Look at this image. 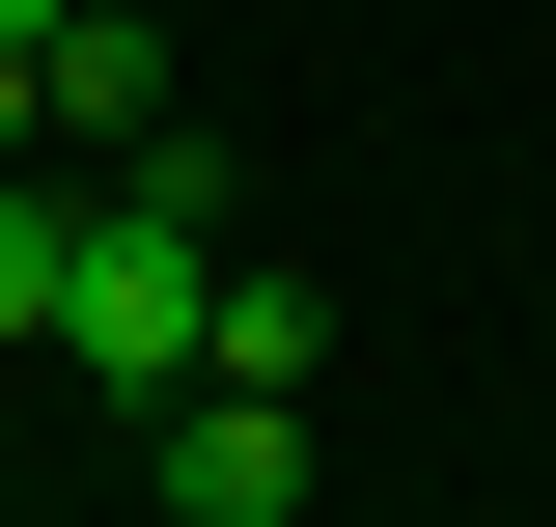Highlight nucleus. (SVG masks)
<instances>
[{
  "label": "nucleus",
  "mask_w": 556,
  "mask_h": 527,
  "mask_svg": "<svg viewBox=\"0 0 556 527\" xmlns=\"http://www.w3.org/2000/svg\"><path fill=\"white\" fill-rule=\"evenodd\" d=\"M195 333H223V167H195V139H139L112 195H84L56 389H112V416H195Z\"/></svg>",
  "instance_id": "obj_1"
},
{
  "label": "nucleus",
  "mask_w": 556,
  "mask_h": 527,
  "mask_svg": "<svg viewBox=\"0 0 556 527\" xmlns=\"http://www.w3.org/2000/svg\"><path fill=\"white\" fill-rule=\"evenodd\" d=\"M167 527H306V389H195L167 416Z\"/></svg>",
  "instance_id": "obj_2"
},
{
  "label": "nucleus",
  "mask_w": 556,
  "mask_h": 527,
  "mask_svg": "<svg viewBox=\"0 0 556 527\" xmlns=\"http://www.w3.org/2000/svg\"><path fill=\"white\" fill-rule=\"evenodd\" d=\"M28 112H56V139H112V167H139V139H167V28H112V0H84V28H56V83H28Z\"/></svg>",
  "instance_id": "obj_3"
},
{
  "label": "nucleus",
  "mask_w": 556,
  "mask_h": 527,
  "mask_svg": "<svg viewBox=\"0 0 556 527\" xmlns=\"http://www.w3.org/2000/svg\"><path fill=\"white\" fill-rule=\"evenodd\" d=\"M306 361H334V306H306L278 250H223V333H195V389H306Z\"/></svg>",
  "instance_id": "obj_4"
},
{
  "label": "nucleus",
  "mask_w": 556,
  "mask_h": 527,
  "mask_svg": "<svg viewBox=\"0 0 556 527\" xmlns=\"http://www.w3.org/2000/svg\"><path fill=\"white\" fill-rule=\"evenodd\" d=\"M56 278H84V195H56V167H0V361H56Z\"/></svg>",
  "instance_id": "obj_5"
},
{
  "label": "nucleus",
  "mask_w": 556,
  "mask_h": 527,
  "mask_svg": "<svg viewBox=\"0 0 556 527\" xmlns=\"http://www.w3.org/2000/svg\"><path fill=\"white\" fill-rule=\"evenodd\" d=\"M56 28H84V0H0V83H56Z\"/></svg>",
  "instance_id": "obj_6"
}]
</instances>
